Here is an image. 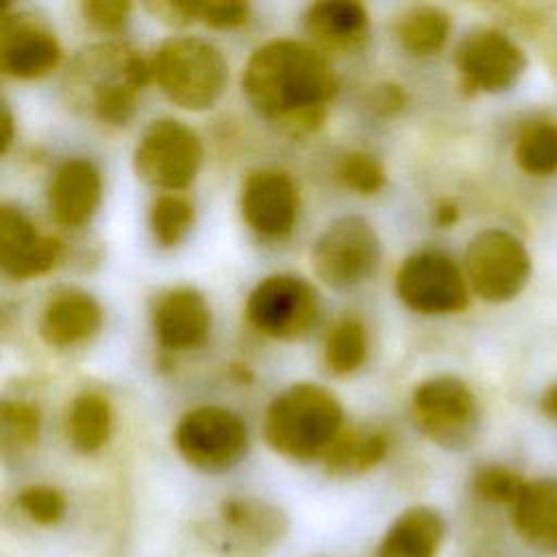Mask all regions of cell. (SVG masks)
<instances>
[{
    "mask_svg": "<svg viewBox=\"0 0 557 557\" xmlns=\"http://www.w3.org/2000/svg\"><path fill=\"white\" fill-rule=\"evenodd\" d=\"M337 76L326 57L298 39H270L259 46L242 72L248 104L289 137L318 131L337 94Z\"/></svg>",
    "mask_w": 557,
    "mask_h": 557,
    "instance_id": "cell-1",
    "label": "cell"
},
{
    "mask_svg": "<svg viewBox=\"0 0 557 557\" xmlns=\"http://www.w3.org/2000/svg\"><path fill=\"white\" fill-rule=\"evenodd\" d=\"M150 78V61L131 46L96 44L74 57L65 74V91L74 107L98 122L122 126L133 120L137 98Z\"/></svg>",
    "mask_w": 557,
    "mask_h": 557,
    "instance_id": "cell-2",
    "label": "cell"
},
{
    "mask_svg": "<svg viewBox=\"0 0 557 557\" xmlns=\"http://www.w3.org/2000/svg\"><path fill=\"white\" fill-rule=\"evenodd\" d=\"M344 431V409L333 392L318 383H294L268 407L263 437L292 461L324 459Z\"/></svg>",
    "mask_w": 557,
    "mask_h": 557,
    "instance_id": "cell-3",
    "label": "cell"
},
{
    "mask_svg": "<svg viewBox=\"0 0 557 557\" xmlns=\"http://www.w3.org/2000/svg\"><path fill=\"white\" fill-rule=\"evenodd\" d=\"M152 81L181 109L205 111L213 107L228 81L222 52L200 37H170L150 57Z\"/></svg>",
    "mask_w": 557,
    "mask_h": 557,
    "instance_id": "cell-4",
    "label": "cell"
},
{
    "mask_svg": "<svg viewBox=\"0 0 557 557\" xmlns=\"http://www.w3.org/2000/svg\"><path fill=\"white\" fill-rule=\"evenodd\" d=\"M172 440L185 463L207 474L235 468L248 453L244 420L231 409L215 405H200L183 413Z\"/></svg>",
    "mask_w": 557,
    "mask_h": 557,
    "instance_id": "cell-5",
    "label": "cell"
},
{
    "mask_svg": "<svg viewBox=\"0 0 557 557\" xmlns=\"http://www.w3.org/2000/svg\"><path fill=\"white\" fill-rule=\"evenodd\" d=\"M202 163V144L187 124L174 117L152 120L133 152L135 174L159 189L176 191L194 183Z\"/></svg>",
    "mask_w": 557,
    "mask_h": 557,
    "instance_id": "cell-6",
    "label": "cell"
},
{
    "mask_svg": "<svg viewBox=\"0 0 557 557\" xmlns=\"http://www.w3.org/2000/svg\"><path fill=\"white\" fill-rule=\"evenodd\" d=\"M411 418L433 444L457 450L468 446L476 433V396L453 374L431 376L411 394Z\"/></svg>",
    "mask_w": 557,
    "mask_h": 557,
    "instance_id": "cell-7",
    "label": "cell"
},
{
    "mask_svg": "<svg viewBox=\"0 0 557 557\" xmlns=\"http://www.w3.org/2000/svg\"><path fill=\"white\" fill-rule=\"evenodd\" d=\"M381 242L368 220L346 215L331 222L311 248L313 274L333 289H350L374 272Z\"/></svg>",
    "mask_w": 557,
    "mask_h": 557,
    "instance_id": "cell-8",
    "label": "cell"
},
{
    "mask_svg": "<svg viewBox=\"0 0 557 557\" xmlns=\"http://www.w3.org/2000/svg\"><path fill=\"white\" fill-rule=\"evenodd\" d=\"M463 268L466 281L479 298L507 302L524 289L531 257L516 235L503 228H485L468 242Z\"/></svg>",
    "mask_w": 557,
    "mask_h": 557,
    "instance_id": "cell-9",
    "label": "cell"
},
{
    "mask_svg": "<svg viewBox=\"0 0 557 557\" xmlns=\"http://www.w3.org/2000/svg\"><path fill=\"white\" fill-rule=\"evenodd\" d=\"M320 315L318 289L296 274H272L257 283L246 300V320L274 339L307 335Z\"/></svg>",
    "mask_w": 557,
    "mask_h": 557,
    "instance_id": "cell-10",
    "label": "cell"
},
{
    "mask_svg": "<svg viewBox=\"0 0 557 557\" xmlns=\"http://www.w3.org/2000/svg\"><path fill=\"white\" fill-rule=\"evenodd\" d=\"M398 298L418 313H457L468 307V281L442 250H418L396 270Z\"/></svg>",
    "mask_w": 557,
    "mask_h": 557,
    "instance_id": "cell-11",
    "label": "cell"
},
{
    "mask_svg": "<svg viewBox=\"0 0 557 557\" xmlns=\"http://www.w3.org/2000/svg\"><path fill=\"white\" fill-rule=\"evenodd\" d=\"M455 67L468 94H498L518 83L527 67V57L505 33L479 26L459 41Z\"/></svg>",
    "mask_w": 557,
    "mask_h": 557,
    "instance_id": "cell-12",
    "label": "cell"
},
{
    "mask_svg": "<svg viewBox=\"0 0 557 557\" xmlns=\"http://www.w3.org/2000/svg\"><path fill=\"white\" fill-rule=\"evenodd\" d=\"M239 209L246 224L261 237L283 239L298 220L300 196L292 176L278 168L252 170L239 194Z\"/></svg>",
    "mask_w": 557,
    "mask_h": 557,
    "instance_id": "cell-13",
    "label": "cell"
},
{
    "mask_svg": "<svg viewBox=\"0 0 557 557\" xmlns=\"http://www.w3.org/2000/svg\"><path fill=\"white\" fill-rule=\"evenodd\" d=\"M61 61L54 33L26 13L4 9L0 17V70L15 78H41Z\"/></svg>",
    "mask_w": 557,
    "mask_h": 557,
    "instance_id": "cell-14",
    "label": "cell"
},
{
    "mask_svg": "<svg viewBox=\"0 0 557 557\" xmlns=\"http://www.w3.org/2000/svg\"><path fill=\"white\" fill-rule=\"evenodd\" d=\"M61 242L41 233L17 207H0V268L7 276L26 281L46 274L61 257Z\"/></svg>",
    "mask_w": 557,
    "mask_h": 557,
    "instance_id": "cell-15",
    "label": "cell"
},
{
    "mask_svg": "<svg viewBox=\"0 0 557 557\" xmlns=\"http://www.w3.org/2000/svg\"><path fill=\"white\" fill-rule=\"evenodd\" d=\"M152 329L163 348L191 350L202 346L211 331L207 298L194 287L161 292L152 305Z\"/></svg>",
    "mask_w": 557,
    "mask_h": 557,
    "instance_id": "cell-16",
    "label": "cell"
},
{
    "mask_svg": "<svg viewBox=\"0 0 557 557\" xmlns=\"http://www.w3.org/2000/svg\"><path fill=\"white\" fill-rule=\"evenodd\" d=\"M102 198L98 168L83 157L59 163L48 185V207L57 224L76 228L91 220Z\"/></svg>",
    "mask_w": 557,
    "mask_h": 557,
    "instance_id": "cell-17",
    "label": "cell"
},
{
    "mask_svg": "<svg viewBox=\"0 0 557 557\" xmlns=\"http://www.w3.org/2000/svg\"><path fill=\"white\" fill-rule=\"evenodd\" d=\"M302 22L318 50L337 54L359 50L370 35L368 9L355 0L313 2L307 7Z\"/></svg>",
    "mask_w": 557,
    "mask_h": 557,
    "instance_id": "cell-18",
    "label": "cell"
},
{
    "mask_svg": "<svg viewBox=\"0 0 557 557\" xmlns=\"http://www.w3.org/2000/svg\"><path fill=\"white\" fill-rule=\"evenodd\" d=\"M220 522L231 540L248 550L274 548L283 542L289 529V520L281 507L252 496L222 500Z\"/></svg>",
    "mask_w": 557,
    "mask_h": 557,
    "instance_id": "cell-19",
    "label": "cell"
},
{
    "mask_svg": "<svg viewBox=\"0 0 557 557\" xmlns=\"http://www.w3.org/2000/svg\"><path fill=\"white\" fill-rule=\"evenodd\" d=\"M102 326V309L94 296L81 289L54 294L39 320V335L48 346L67 348L91 339Z\"/></svg>",
    "mask_w": 557,
    "mask_h": 557,
    "instance_id": "cell-20",
    "label": "cell"
},
{
    "mask_svg": "<svg viewBox=\"0 0 557 557\" xmlns=\"http://www.w3.org/2000/svg\"><path fill=\"white\" fill-rule=\"evenodd\" d=\"M446 535V522L435 507L411 505L385 529L376 557H437Z\"/></svg>",
    "mask_w": 557,
    "mask_h": 557,
    "instance_id": "cell-21",
    "label": "cell"
},
{
    "mask_svg": "<svg viewBox=\"0 0 557 557\" xmlns=\"http://www.w3.org/2000/svg\"><path fill=\"white\" fill-rule=\"evenodd\" d=\"M511 522L527 544L557 553V481L527 483L511 505Z\"/></svg>",
    "mask_w": 557,
    "mask_h": 557,
    "instance_id": "cell-22",
    "label": "cell"
},
{
    "mask_svg": "<svg viewBox=\"0 0 557 557\" xmlns=\"http://www.w3.org/2000/svg\"><path fill=\"white\" fill-rule=\"evenodd\" d=\"M389 450V435L383 431L344 429L322 459L333 476H359L376 468Z\"/></svg>",
    "mask_w": 557,
    "mask_h": 557,
    "instance_id": "cell-23",
    "label": "cell"
},
{
    "mask_svg": "<svg viewBox=\"0 0 557 557\" xmlns=\"http://www.w3.org/2000/svg\"><path fill=\"white\" fill-rule=\"evenodd\" d=\"M113 429V411L104 396L85 392L72 400L65 413V435L78 453L100 450Z\"/></svg>",
    "mask_w": 557,
    "mask_h": 557,
    "instance_id": "cell-24",
    "label": "cell"
},
{
    "mask_svg": "<svg viewBox=\"0 0 557 557\" xmlns=\"http://www.w3.org/2000/svg\"><path fill=\"white\" fill-rule=\"evenodd\" d=\"M394 35L398 44L416 57L435 54L450 35V15L433 4L409 7L396 17Z\"/></svg>",
    "mask_w": 557,
    "mask_h": 557,
    "instance_id": "cell-25",
    "label": "cell"
},
{
    "mask_svg": "<svg viewBox=\"0 0 557 557\" xmlns=\"http://www.w3.org/2000/svg\"><path fill=\"white\" fill-rule=\"evenodd\" d=\"M518 168L531 176H550L557 172V124L550 120L527 122L513 141Z\"/></svg>",
    "mask_w": 557,
    "mask_h": 557,
    "instance_id": "cell-26",
    "label": "cell"
},
{
    "mask_svg": "<svg viewBox=\"0 0 557 557\" xmlns=\"http://www.w3.org/2000/svg\"><path fill=\"white\" fill-rule=\"evenodd\" d=\"M368 355L366 326L357 318H344L333 324L324 339V363L333 374H350L361 368Z\"/></svg>",
    "mask_w": 557,
    "mask_h": 557,
    "instance_id": "cell-27",
    "label": "cell"
},
{
    "mask_svg": "<svg viewBox=\"0 0 557 557\" xmlns=\"http://www.w3.org/2000/svg\"><path fill=\"white\" fill-rule=\"evenodd\" d=\"M148 224L159 246H176L194 224V207L187 198L176 194H161L152 200Z\"/></svg>",
    "mask_w": 557,
    "mask_h": 557,
    "instance_id": "cell-28",
    "label": "cell"
},
{
    "mask_svg": "<svg viewBox=\"0 0 557 557\" xmlns=\"http://www.w3.org/2000/svg\"><path fill=\"white\" fill-rule=\"evenodd\" d=\"M0 429L4 448L28 450L39 440L41 411L33 403L4 400L0 407Z\"/></svg>",
    "mask_w": 557,
    "mask_h": 557,
    "instance_id": "cell-29",
    "label": "cell"
},
{
    "mask_svg": "<svg viewBox=\"0 0 557 557\" xmlns=\"http://www.w3.org/2000/svg\"><path fill=\"white\" fill-rule=\"evenodd\" d=\"M337 178L342 181L344 187L352 189L355 194H376L385 185V168L383 163L363 150H350L346 152L337 168H335Z\"/></svg>",
    "mask_w": 557,
    "mask_h": 557,
    "instance_id": "cell-30",
    "label": "cell"
},
{
    "mask_svg": "<svg viewBox=\"0 0 557 557\" xmlns=\"http://www.w3.org/2000/svg\"><path fill=\"white\" fill-rule=\"evenodd\" d=\"M17 507L39 527H54L63 520L67 511V498L65 494L46 483L28 485L17 494Z\"/></svg>",
    "mask_w": 557,
    "mask_h": 557,
    "instance_id": "cell-31",
    "label": "cell"
},
{
    "mask_svg": "<svg viewBox=\"0 0 557 557\" xmlns=\"http://www.w3.org/2000/svg\"><path fill=\"white\" fill-rule=\"evenodd\" d=\"M527 483L509 468L485 466L474 474L472 487L481 500L496 505H513Z\"/></svg>",
    "mask_w": 557,
    "mask_h": 557,
    "instance_id": "cell-32",
    "label": "cell"
},
{
    "mask_svg": "<svg viewBox=\"0 0 557 557\" xmlns=\"http://www.w3.org/2000/svg\"><path fill=\"white\" fill-rule=\"evenodd\" d=\"M128 0H85L81 2V15L87 24L102 33L120 30L131 15Z\"/></svg>",
    "mask_w": 557,
    "mask_h": 557,
    "instance_id": "cell-33",
    "label": "cell"
},
{
    "mask_svg": "<svg viewBox=\"0 0 557 557\" xmlns=\"http://www.w3.org/2000/svg\"><path fill=\"white\" fill-rule=\"evenodd\" d=\"M250 17V4L237 0L200 2V22L211 28H237Z\"/></svg>",
    "mask_w": 557,
    "mask_h": 557,
    "instance_id": "cell-34",
    "label": "cell"
},
{
    "mask_svg": "<svg viewBox=\"0 0 557 557\" xmlns=\"http://www.w3.org/2000/svg\"><path fill=\"white\" fill-rule=\"evenodd\" d=\"M146 9L168 26H189L200 22V2L187 0H150Z\"/></svg>",
    "mask_w": 557,
    "mask_h": 557,
    "instance_id": "cell-35",
    "label": "cell"
},
{
    "mask_svg": "<svg viewBox=\"0 0 557 557\" xmlns=\"http://www.w3.org/2000/svg\"><path fill=\"white\" fill-rule=\"evenodd\" d=\"M368 102L379 117H392L405 107V91L396 83H381L372 89Z\"/></svg>",
    "mask_w": 557,
    "mask_h": 557,
    "instance_id": "cell-36",
    "label": "cell"
},
{
    "mask_svg": "<svg viewBox=\"0 0 557 557\" xmlns=\"http://www.w3.org/2000/svg\"><path fill=\"white\" fill-rule=\"evenodd\" d=\"M457 213H459V211H457L455 202H450V200H440V202L435 205V209H433V222H435L440 228H448V226L455 224Z\"/></svg>",
    "mask_w": 557,
    "mask_h": 557,
    "instance_id": "cell-37",
    "label": "cell"
},
{
    "mask_svg": "<svg viewBox=\"0 0 557 557\" xmlns=\"http://www.w3.org/2000/svg\"><path fill=\"white\" fill-rule=\"evenodd\" d=\"M0 126H2V135H0V152L4 154L13 141V115L9 111V107H2V117H0Z\"/></svg>",
    "mask_w": 557,
    "mask_h": 557,
    "instance_id": "cell-38",
    "label": "cell"
},
{
    "mask_svg": "<svg viewBox=\"0 0 557 557\" xmlns=\"http://www.w3.org/2000/svg\"><path fill=\"white\" fill-rule=\"evenodd\" d=\"M542 409H544V413H546L550 420L557 422V383H553V385L544 392V396H542Z\"/></svg>",
    "mask_w": 557,
    "mask_h": 557,
    "instance_id": "cell-39",
    "label": "cell"
}]
</instances>
